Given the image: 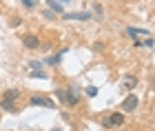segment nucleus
I'll return each instance as SVG.
<instances>
[{"label":"nucleus","mask_w":155,"mask_h":131,"mask_svg":"<svg viewBox=\"0 0 155 131\" xmlns=\"http://www.w3.org/2000/svg\"><path fill=\"white\" fill-rule=\"evenodd\" d=\"M62 18L64 20H91L93 13H89V11H73V13H62Z\"/></svg>","instance_id":"423d86ee"},{"label":"nucleus","mask_w":155,"mask_h":131,"mask_svg":"<svg viewBox=\"0 0 155 131\" xmlns=\"http://www.w3.org/2000/svg\"><path fill=\"white\" fill-rule=\"evenodd\" d=\"M22 5H25V9H36V7H38V0H22Z\"/></svg>","instance_id":"2eb2a0df"},{"label":"nucleus","mask_w":155,"mask_h":131,"mask_svg":"<svg viewBox=\"0 0 155 131\" xmlns=\"http://www.w3.org/2000/svg\"><path fill=\"white\" fill-rule=\"evenodd\" d=\"M42 16H45L47 20H53V13H51V11H45V13H42Z\"/></svg>","instance_id":"aec40b11"},{"label":"nucleus","mask_w":155,"mask_h":131,"mask_svg":"<svg viewBox=\"0 0 155 131\" xmlns=\"http://www.w3.org/2000/svg\"><path fill=\"white\" fill-rule=\"evenodd\" d=\"M29 102H31V105H36V107H47V109H53V107H55L53 100L47 98V96H31Z\"/></svg>","instance_id":"f257e3e1"},{"label":"nucleus","mask_w":155,"mask_h":131,"mask_svg":"<svg viewBox=\"0 0 155 131\" xmlns=\"http://www.w3.org/2000/svg\"><path fill=\"white\" fill-rule=\"evenodd\" d=\"M18 96H20V91H18V89H9V91L5 93V98H7V100H13V102H16V100H18Z\"/></svg>","instance_id":"4468645a"},{"label":"nucleus","mask_w":155,"mask_h":131,"mask_svg":"<svg viewBox=\"0 0 155 131\" xmlns=\"http://www.w3.org/2000/svg\"><path fill=\"white\" fill-rule=\"evenodd\" d=\"M42 65H45V60H29V69H42Z\"/></svg>","instance_id":"f3484780"},{"label":"nucleus","mask_w":155,"mask_h":131,"mask_svg":"<svg viewBox=\"0 0 155 131\" xmlns=\"http://www.w3.org/2000/svg\"><path fill=\"white\" fill-rule=\"evenodd\" d=\"M153 82H155V78H153Z\"/></svg>","instance_id":"b1692460"},{"label":"nucleus","mask_w":155,"mask_h":131,"mask_svg":"<svg viewBox=\"0 0 155 131\" xmlns=\"http://www.w3.org/2000/svg\"><path fill=\"white\" fill-rule=\"evenodd\" d=\"M51 131H62V129H58V127H53V129H51Z\"/></svg>","instance_id":"4be33fe9"},{"label":"nucleus","mask_w":155,"mask_h":131,"mask_svg":"<svg viewBox=\"0 0 155 131\" xmlns=\"http://www.w3.org/2000/svg\"><path fill=\"white\" fill-rule=\"evenodd\" d=\"M124 125V113H111L107 120H104V127L111 129V127H122Z\"/></svg>","instance_id":"20e7f679"},{"label":"nucleus","mask_w":155,"mask_h":131,"mask_svg":"<svg viewBox=\"0 0 155 131\" xmlns=\"http://www.w3.org/2000/svg\"><path fill=\"white\" fill-rule=\"evenodd\" d=\"M55 93V98H58L60 102H67V91H64V89H58V91H53Z\"/></svg>","instance_id":"dca6fc26"},{"label":"nucleus","mask_w":155,"mask_h":131,"mask_svg":"<svg viewBox=\"0 0 155 131\" xmlns=\"http://www.w3.org/2000/svg\"><path fill=\"white\" fill-rule=\"evenodd\" d=\"M126 36H129L131 40H140V38L149 36V31L146 29H137V27H126Z\"/></svg>","instance_id":"0eeeda50"},{"label":"nucleus","mask_w":155,"mask_h":131,"mask_svg":"<svg viewBox=\"0 0 155 131\" xmlns=\"http://www.w3.org/2000/svg\"><path fill=\"white\" fill-rule=\"evenodd\" d=\"M47 5L51 7V11H55V13H60V16H62V13H64V5H60L58 0H47Z\"/></svg>","instance_id":"9d476101"},{"label":"nucleus","mask_w":155,"mask_h":131,"mask_svg":"<svg viewBox=\"0 0 155 131\" xmlns=\"http://www.w3.org/2000/svg\"><path fill=\"white\" fill-rule=\"evenodd\" d=\"M0 109H2V111H16V105H13V100L2 98V102H0Z\"/></svg>","instance_id":"f8f14e48"},{"label":"nucleus","mask_w":155,"mask_h":131,"mask_svg":"<svg viewBox=\"0 0 155 131\" xmlns=\"http://www.w3.org/2000/svg\"><path fill=\"white\" fill-rule=\"evenodd\" d=\"M133 45H135V47H153L155 40H153V36L149 33V36H144V38H140V40H133Z\"/></svg>","instance_id":"1a4fd4ad"},{"label":"nucleus","mask_w":155,"mask_h":131,"mask_svg":"<svg viewBox=\"0 0 155 131\" xmlns=\"http://www.w3.org/2000/svg\"><path fill=\"white\" fill-rule=\"evenodd\" d=\"M29 78H36V80H47V78H49V73L45 71V69H33Z\"/></svg>","instance_id":"9b49d317"},{"label":"nucleus","mask_w":155,"mask_h":131,"mask_svg":"<svg viewBox=\"0 0 155 131\" xmlns=\"http://www.w3.org/2000/svg\"><path fill=\"white\" fill-rule=\"evenodd\" d=\"M58 2H69V0H58Z\"/></svg>","instance_id":"5701e85b"},{"label":"nucleus","mask_w":155,"mask_h":131,"mask_svg":"<svg viewBox=\"0 0 155 131\" xmlns=\"http://www.w3.org/2000/svg\"><path fill=\"white\" fill-rule=\"evenodd\" d=\"M137 105H140L137 96H135V93H129V96L124 98V102H122V111H135Z\"/></svg>","instance_id":"f03ea898"},{"label":"nucleus","mask_w":155,"mask_h":131,"mask_svg":"<svg viewBox=\"0 0 155 131\" xmlns=\"http://www.w3.org/2000/svg\"><path fill=\"white\" fill-rule=\"evenodd\" d=\"M67 51H69V49L64 47V49H60L58 53H53V56H49V58L45 60V65H51V67H55V65H60V60H62V56H64Z\"/></svg>","instance_id":"6e6552de"},{"label":"nucleus","mask_w":155,"mask_h":131,"mask_svg":"<svg viewBox=\"0 0 155 131\" xmlns=\"http://www.w3.org/2000/svg\"><path fill=\"white\" fill-rule=\"evenodd\" d=\"M20 22H22V20H20V18H13V20H11V27H18Z\"/></svg>","instance_id":"412c9836"},{"label":"nucleus","mask_w":155,"mask_h":131,"mask_svg":"<svg viewBox=\"0 0 155 131\" xmlns=\"http://www.w3.org/2000/svg\"><path fill=\"white\" fill-rule=\"evenodd\" d=\"M97 93H100V89H97V87H89V89H87V96H89V98H95Z\"/></svg>","instance_id":"a211bd4d"},{"label":"nucleus","mask_w":155,"mask_h":131,"mask_svg":"<svg viewBox=\"0 0 155 131\" xmlns=\"http://www.w3.org/2000/svg\"><path fill=\"white\" fill-rule=\"evenodd\" d=\"M78 102H80V91H78L75 87H69L67 89V105L69 107H78Z\"/></svg>","instance_id":"39448f33"},{"label":"nucleus","mask_w":155,"mask_h":131,"mask_svg":"<svg viewBox=\"0 0 155 131\" xmlns=\"http://www.w3.org/2000/svg\"><path fill=\"white\" fill-rule=\"evenodd\" d=\"M22 45L27 47V49H40V38L36 36V33H27V36H22Z\"/></svg>","instance_id":"7ed1b4c3"},{"label":"nucleus","mask_w":155,"mask_h":131,"mask_svg":"<svg viewBox=\"0 0 155 131\" xmlns=\"http://www.w3.org/2000/svg\"><path fill=\"white\" fill-rule=\"evenodd\" d=\"M93 11L97 13V18H102V7H100V5H95V7H93Z\"/></svg>","instance_id":"6ab92c4d"},{"label":"nucleus","mask_w":155,"mask_h":131,"mask_svg":"<svg viewBox=\"0 0 155 131\" xmlns=\"http://www.w3.org/2000/svg\"><path fill=\"white\" fill-rule=\"evenodd\" d=\"M122 85H124V89H133L137 85V78H135V76H126V78L122 80Z\"/></svg>","instance_id":"ddd939ff"}]
</instances>
